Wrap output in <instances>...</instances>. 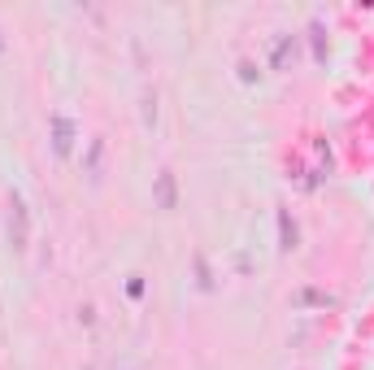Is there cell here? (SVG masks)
<instances>
[{"instance_id": "6da1fadb", "label": "cell", "mask_w": 374, "mask_h": 370, "mask_svg": "<svg viewBox=\"0 0 374 370\" xmlns=\"http://www.w3.org/2000/svg\"><path fill=\"white\" fill-rule=\"evenodd\" d=\"M9 244L18 253L31 249V209H26V201L18 196V192L9 196Z\"/></svg>"}, {"instance_id": "7a4b0ae2", "label": "cell", "mask_w": 374, "mask_h": 370, "mask_svg": "<svg viewBox=\"0 0 374 370\" xmlns=\"http://www.w3.org/2000/svg\"><path fill=\"white\" fill-rule=\"evenodd\" d=\"M48 126H53V153L57 157H70L74 153V122L66 118V114H53V118H48Z\"/></svg>"}, {"instance_id": "3957f363", "label": "cell", "mask_w": 374, "mask_h": 370, "mask_svg": "<svg viewBox=\"0 0 374 370\" xmlns=\"http://www.w3.org/2000/svg\"><path fill=\"white\" fill-rule=\"evenodd\" d=\"M153 196H157V209H178V183H174V174H170V170H161V174H157Z\"/></svg>"}, {"instance_id": "277c9868", "label": "cell", "mask_w": 374, "mask_h": 370, "mask_svg": "<svg viewBox=\"0 0 374 370\" xmlns=\"http://www.w3.org/2000/svg\"><path fill=\"white\" fill-rule=\"evenodd\" d=\"M274 222H279V253H291V249L300 244L296 222H291V214H287V209H279V218H274Z\"/></svg>"}, {"instance_id": "5b68a950", "label": "cell", "mask_w": 374, "mask_h": 370, "mask_svg": "<svg viewBox=\"0 0 374 370\" xmlns=\"http://www.w3.org/2000/svg\"><path fill=\"white\" fill-rule=\"evenodd\" d=\"M101 157H105V140L96 135V140H87V157H83V170L92 179H101Z\"/></svg>"}, {"instance_id": "8992f818", "label": "cell", "mask_w": 374, "mask_h": 370, "mask_svg": "<svg viewBox=\"0 0 374 370\" xmlns=\"http://www.w3.org/2000/svg\"><path fill=\"white\" fill-rule=\"evenodd\" d=\"M291 305H300V310H305V305H322V310H327V305H335V296L331 292H318V287H300V292L291 296Z\"/></svg>"}, {"instance_id": "52a82bcc", "label": "cell", "mask_w": 374, "mask_h": 370, "mask_svg": "<svg viewBox=\"0 0 374 370\" xmlns=\"http://www.w3.org/2000/svg\"><path fill=\"white\" fill-rule=\"evenodd\" d=\"M291 48H296V40H291V35H279V40H274V53H270V66H274V70H279L283 61H287Z\"/></svg>"}, {"instance_id": "ba28073f", "label": "cell", "mask_w": 374, "mask_h": 370, "mask_svg": "<svg viewBox=\"0 0 374 370\" xmlns=\"http://www.w3.org/2000/svg\"><path fill=\"white\" fill-rule=\"evenodd\" d=\"M309 44H314V61H327V35H322V22L309 26Z\"/></svg>"}, {"instance_id": "9c48e42d", "label": "cell", "mask_w": 374, "mask_h": 370, "mask_svg": "<svg viewBox=\"0 0 374 370\" xmlns=\"http://www.w3.org/2000/svg\"><path fill=\"white\" fill-rule=\"evenodd\" d=\"M192 262H196V287H201V292H214V275H209V262H205L201 253L192 257Z\"/></svg>"}, {"instance_id": "30bf717a", "label": "cell", "mask_w": 374, "mask_h": 370, "mask_svg": "<svg viewBox=\"0 0 374 370\" xmlns=\"http://www.w3.org/2000/svg\"><path fill=\"white\" fill-rule=\"evenodd\" d=\"M239 78H244V83H257V78H262V70H257L253 61L244 57V61H239Z\"/></svg>"}, {"instance_id": "8fae6325", "label": "cell", "mask_w": 374, "mask_h": 370, "mask_svg": "<svg viewBox=\"0 0 374 370\" xmlns=\"http://www.w3.org/2000/svg\"><path fill=\"white\" fill-rule=\"evenodd\" d=\"M126 292H131V296H135V301H139V296H144V279H139V275H135V279H131V283H126Z\"/></svg>"}, {"instance_id": "7c38bea8", "label": "cell", "mask_w": 374, "mask_h": 370, "mask_svg": "<svg viewBox=\"0 0 374 370\" xmlns=\"http://www.w3.org/2000/svg\"><path fill=\"white\" fill-rule=\"evenodd\" d=\"M0 48H5V40H0Z\"/></svg>"}]
</instances>
